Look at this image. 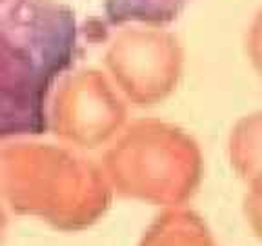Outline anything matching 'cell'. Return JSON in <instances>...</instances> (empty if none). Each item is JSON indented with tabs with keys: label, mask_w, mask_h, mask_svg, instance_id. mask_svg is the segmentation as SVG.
<instances>
[{
	"label": "cell",
	"mask_w": 262,
	"mask_h": 246,
	"mask_svg": "<svg viewBox=\"0 0 262 246\" xmlns=\"http://www.w3.org/2000/svg\"><path fill=\"white\" fill-rule=\"evenodd\" d=\"M77 46V16L68 4L0 0V140L49 126L51 97Z\"/></svg>",
	"instance_id": "cell-1"
},
{
	"label": "cell",
	"mask_w": 262,
	"mask_h": 246,
	"mask_svg": "<svg viewBox=\"0 0 262 246\" xmlns=\"http://www.w3.org/2000/svg\"><path fill=\"white\" fill-rule=\"evenodd\" d=\"M111 188L102 166L75 150L42 142L0 144V208L58 230H80L106 212Z\"/></svg>",
	"instance_id": "cell-2"
},
{
	"label": "cell",
	"mask_w": 262,
	"mask_h": 246,
	"mask_svg": "<svg viewBox=\"0 0 262 246\" xmlns=\"http://www.w3.org/2000/svg\"><path fill=\"white\" fill-rule=\"evenodd\" d=\"M113 192L164 206H180L202 179L199 144L179 126L157 119L127 124L102 160Z\"/></svg>",
	"instance_id": "cell-3"
},
{
	"label": "cell",
	"mask_w": 262,
	"mask_h": 246,
	"mask_svg": "<svg viewBox=\"0 0 262 246\" xmlns=\"http://www.w3.org/2000/svg\"><path fill=\"white\" fill-rule=\"evenodd\" d=\"M107 75L127 102L149 106L173 93L184 68L179 37L157 24H131L110 42Z\"/></svg>",
	"instance_id": "cell-4"
},
{
	"label": "cell",
	"mask_w": 262,
	"mask_h": 246,
	"mask_svg": "<svg viewBox=\"0 0 262 246\" xmlns=\"http://www.w3.org/2000/svg\"><path fill=\"white\" fill-rule=\"evenodd\" d=\"M126 98L110 75L78 70L55 90L49 104V124L66 142L97 148L119 135L126 126Z\"/></svg>",
	"instance_id": "cell-5"
},
{
	"label": "cell",
	"mask_w": 262,
	"mask_h": 246,
	"mask_svg": "<svg viewBox=\"0 0 262 246\" xmlns=\"http://www.w3.org/2000/svg\"><path fill=\"white\" fill-rule=\"evenodd\" d=\"M229 160L250 186L262 184V111L237 120L229 135Z\"/></svg>",
	"instance_id": "cell-6"
},
{
	"label": "cell",
	"mask_w": 262,
	"mask_h": 246,
	"mask_svg": "<svg viewBox=\"0 0 262 246\" xmlns=\"http://www.w3.org/2000/svg\"><path fill=\"white\" fill-rule=\"evenodd\" d=\"M140 246H213L201 217L182 208H169L149 226Z\"/></svg>",
	"instance_id": "cell-7"
},
{
	"label": "cell",
	"mask_w": 262,
	"mask_h": 246,
	"mask_svg": "<svg viewBox=\"0 0 262 246\" xmlns=\"http://www.w3.org/2000/svg\"><path fill=\"white\" fill-rule=\"evenodd\" d=\"M188 0H106L113 24H164L175 18Z\"/></svg>",
	"instance_id": "cell-8"
},
{
	"label": "cell",
	"mask_w": 262,
	"mask_h": 246,
	"mask_svg": "<svg viewBox=\"0 0 262 246\" xmlns=\"http://www.w3.org/2000/svg\"><path fill=\"white\" fill-rule=\"evenodd\" d=\"M246 51L251 66L262 77V8L251 18L246 33Z\"/></svg>",
	"instance_id": "cell-9"
},
{
	"label": "cell",
	"mask_w": 262,
	"mask_h": 246,
	"mask_svg": "<svg viewBox=\"0 0 262 246\" xmlns=\"http://www.w3.org/2000/svg\"><path fill=\"white\" fill-rule=\"evenodd\" d=\"M246 215L253 230L262 237V184L250 186V192L246 195Z\"/></svg>",
	"instance_id": "cell-10"
},
{
	"label": "cell",
	"mask_w": 262,
	"mask_h": 246,
	"mask_svg": "<svg viewBox=\"0 0 262 246\" xmlns=\"http://www.w3.org/2000/svg\"><path fill=\"white\" fill-rule=\"evenodd\" d=\"M6 232H8V213L0 208V246H4Z\"/></svg>",
	"instance_id": "cell-11"
}]
</instances>
